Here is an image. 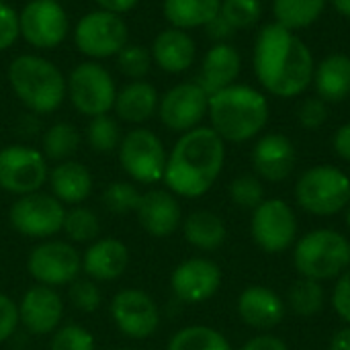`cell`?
<instances>
[{"label": "cell", "mask_w": 350, "mask_h": 350, "mask_svg": "<svg viewBox=\"0 0 350 350\" xmlns=\"http://www.w3.org/2000/svg\"><path fill=\"white\" fill-rule=\"evenodd\" d=\"M70 304L84 314H92L100 308L103 304V293L96 285V281L92 279H76L74 283H70V291H68Z\"/></svg>", "instance_id": "cell-41"}, {"label": "cell", "mask_w": 350, "mask_h": 350, "mask_svg": "<svg viewBox=\"0 0 350 350\" xmlns=\"http://www.w3.org/2000/svg\"><path fill=\"white\" fill-rule=\"evenodd\" d=\"M332 148L342 160L350 162V121L336 129V133L332 137Z\"/></svg>", "instance_id": "cell-47"}, {"label": "cell", "mask_w": 350, "mask_h": 350, "mask_svg": "<svg viewBox=\"0 0 350 350\" xmlns=\"http://www.w3.org/2000/svg\"><path fill=\"white\" fill-rule=\"evenodd\" d=\"M226 164V142L211 127H195L178 137L166 160L164 183L170 193L185 199L205 195Z\"/></svg>", "instance_id": "cell-2"}, {"label": "cell", "mask_w": 350, "mask_h": 350, "mask_svg": "<svg viewBox=\"0 0 350 350\" xmlns=\"http://www.w3.org/2000/svg\"><path fill=\"white\" fill-rule=\"evenodd\" d=\"M135 215L144 232H148L152 238H168L183 224V209L176 195L164 189L142 193Z\"/></svg>", "instance_id": "cell-19"}, {"label": "cell", "mask_w": 350, "mask_h": 350, "mask_svg": "<svg viewBox=\"0 0 350 350\" xmlns=\"http://www.w3.org/2000/svg\"><path fill=\"white\" fill-rule=\"evenodd\" d=\"M328 350H350V324L332 336Z\"/></svg>", "instance_id": "cell-50"}, {"label": "cell", "mask_w": 350, "mask_h": 350, "mask_svg": "<svg viewBox=\"0 0 350 350\" xmlns=\"http://www.w3.org/2000/svg\"><path fill=\"white\" fill-rule=\"evenodd\" d=\"M109 310L117 330L131 340H146L160 328V308L142 289H121L111 299Z\"/></svg>", "instance_id": "cell-13"}, {"label": "cell", "mask_w": 350, "mask_h": 350, "mask_svg": "<svg viewBox=\"0 0 350 350\" xmlns=\"http://www.w3.org/2000/svg\"><path fill=\"white\" fill-rule=\"evenodd\" d=\"M49 350H96V342L86 328L78 324H66L51 334Z\"/></svg>", "instance_id": "cell-39"}, {"label": "cell", "mask_w": 350, "mask_h": 350, "mask_svg": "<svg viewBox=\"0 0 350 350\" xmlns=\"http://www.w3.org/2000/svg\"><path fill=\"white\" fill-rule=\"evenodd\" d=\"M221 285V269L211 258L195 256L183 260L170 275V287L183 304H203L211 299Z\"/></svg>", "instance_id": "cell-17"}, {"label": "cell", "mask_w": 350, "mask_h": 350, "mask_svg": "<svg viewBox=\"0 0 350 350\" xmlns=\"http://www.w3.org/2000/svg\"><path fill=\"white\" fill-rule=\"evenodd\" d=\"M240 350H289V347L273 334H260L250 338Z\"/></svg>", "instance_id": "cell-46"}, {"label": "cell", "mask_w": 350, "mask_h": 350, "mask_svg": "<svg viewBox=\"0 0 350 350\" xmlns=\"http://www.w3.org/2000/svg\"><path fill=\"white\" fill-rule=\"evenodd\" d=\"M25 41L37 49H53L68 35V16L57 0H31L18 12Z\"/></svg>", "instance_id": "cell-15"}, {"label": "cell", "mask_w": 350, "mask_h": 350, "mask_svg": "<svg viewBox=\"0 0 350 350\" xmlns=\"http://www.w3.org/2000/svg\"><path fill=\"white\" fill-rule=\"evenodd\" d=\"M64 318L62 295L47 285H33L18 301L21 326L33 336L53 334Z\"/></svg>", "instance_id": "cell-18"}, {"label": "cell", "mask_w": 350, "mask_h": 350, "mask_svg": "<svg viewBox=\"0 0 350 350\" xmlns=\"http://www.w3.org/2000/svg\"><path fill=\"white\" fill-rule=\"evenodd\" d=\"M295 201L312 215H334L349 207V174L332 164L312 166L295 185Z\"/></svg>", "instance_id": "cell-6"}, {"label": "cell", "mask_w": 350, "mask_h": 350, "mask_svg": "<svg viewBox=\"0 0 350 350\" xmlns=\"http://www.w3.org/2000/svg\"><path fill=\"white\" fill-rule=\"evenodd\" d=\"M338 14H342L345 18H350V0H328Z\"/></svg>", "instance_id": "cell-51"}, {"label": "cell", "mask_w": 350, "mask_h": 350, "mask_svg": "<svg viewBox=\"0 0 350 350\" xmlns=\"http://www.w3.org/2000/svg\"><path fill=\"white\" fill-rule=\"evenodd\" d=\"M207 27V35L209 37H213V39H217L219 43H224V39H228V37H232L234 35V27L221 16V14H217L211 23H207L205 25Z\"/></svg>", "instance_id": "cell-48"}, {"label": "cell", "mask_w": 350, "mask_h": 350, "mask_svg": "<svg viewBox=\"0 0 350 350\" xmlns=\"http://www.w3.org/2000/svg\"><path fill=\"white\" fill-rule=\"evenodd\" d=\"M49 187L51 195L64 205H80L92 193V174L90 170L74 160L59 162L49 172Z\"/></svg>", "instance_id": "cell-25"}, {"label": "cell", "mask_w": 350, "mask_h": 350, "mask_svg": "<svg viewBox=\"0 0 350 350\" xmlns=\"http://www.w3.org/2000/svg\"><path fill=\"white\" fill-rule=\"evenodd\" d=\"M49 178L43 152L29 146H6L0 150V189L23 197L37 193Z\"/></svg>", "instance_id": "cell-11"}, {"label": "cell", "mask_w": 350, "mask_h": 350, "mask_svg": "<svg viewBox=\"0 0 350 350\" xmlns=\"http://www.w3.org/2000/svg\"><path fill=\"white\" fill-rule=\"evenodd\" d=\"M347 228L350 230V205H349V209H347Z\"/></svg>", "instance_id": "cell-52"}, {"label": "cell", "mask_w": 350, "mask_h": 350, "mask_svg": "<svg viewBox=\"0 0 350 350\" xmlns=\"http://www.w3.org/2000/svg\"><path fill=\"white\" fill-rule=\"evenodd\" d=\"M287 306L279 293L262 285L246 287L238 297V314L242 322L256 330H271L285 318Z\"/></svg>", "instance_id": "cell-21"}, {"label": "cell", "mask_w": 350, "mask_h": 350, "mask_svg": "<svg viewBox=\"0 0 350 350\" xmlns=\"http://www.w3.org/2000/svg\"><path fill=\"white\" fill-rule=\"evenodd\" d=\"M18 326H21V320H18L16 301L0 293V345L6 342L16 332Z\"/></svg>", "instance_id": "cell-44"}, {"label": "cell", "mask_w": 350, "mask_h": 350, "mask_svg": "<svg viewBox=\"0 0 350 350\" xmlns=\"http://www.w3.org/2000/svg\"><path fill=\"white\" fill-rule=\"evenodd\" d=\"M328 119V103H324L320 96H310L306 98L299 109H297V121L301 127L314 131L322 127Z\"/></svg>", "instance_id": "cell-42"}, {"label": "cell", "mask_w": 350, "mask_h": 350, "mask_svg": "<svg viewBox=\"0 0 350 350\" xmlns=\"http://www.w3.org/2000/svg\"><path fill=\"white\" fill-rule=\"evenodd\" d=\"M129 267V248L117 238H98L82 254V271L96 283L119 279Z\"/></svg>", "instance_id": "cell-22"}, {"label": "cell", "mask_w": 350, "mask_h": 350, "mask_svg": "<svg viewBox=\"0 0 350 350\" xmlns=\"http://www.w3.org/2000/svg\"><path fill=\"white\" fill-rule=\"evenodd\" d=\"M328 0H273L275 23L295 31L314 25Z\"/></svg>", "instance_id": "cell-30"}, {"label": "cell", "mask_w": 350, "mask_h": 350, "mask_svg": "<svg viewBox=\"0 0 350 350\" xmlns=\"http://www.w3.org/2000/svg\"><path fill=\"white\" fill-rule=\"evenodd\" d=\"M142 193L125 180H115L111 185H107V189L103 191V205L107 207V211L115 213V215H125V213H135L137 205H139Z\"/></svg>", "instance_id": "cell-36"}, {"label": "cell", "mask_w": 350, "mask_h": 350, "mask_svg": "<svg viewBox=\"0 0 350 350\" xmlns=\"http://www.w3.org/2000/svg\"><path fill=\"white\" fill-rule=\"evenodd\" d=\"M158 92L152 84L135 80L127 84L115 98V111L119 119L127 123H144L158 111Z\"/></svg>", "instance_id": "cell-27"}, {"label": "cell", "mask_w": 350, "mask_h": 350, "mask_svg": "<svg viewBox=\"0 0 350 350\" xmlns=\"http://www.w3.org/2000/svg\"><path fill=\"white\" fill-rule=\"evenodd\" d=\"M86 139L90 148L98 154H109L121 144V131L119 125L113 117L109 115H98L92 117L86 129Z\"/></svg>", "instance_id": "cell-35"}, {"label": "cell", "mask_w": 350, "mask_h": 350, "mask_svg": "<svg viewBox=\"0 0 350 350\" xmlns=\"http://www.w3.org/2000/svg\"><path fill=\"white\" fill-rule=\"evenodd\" d=\"M183 234L185 240L199 250H217L228 238V228L217 213L201 209L183 219Z\"/></svg>", "instance_id": "cell-28"}, {"label": "cell", "mask_w": 350, "mask_h": 350, "mask_svg": "<svg viewBox=\"0 0 350 350\" xmlns=\"http://www.w3.org/2000/svg\"><path fill=\"white\" fill-rule=\"evenodd\" d=\"M21 35L18 14L12 6L0 0V51L8 49Z\"/></svg>", "instance_id": "cell-43"}, {"label": "cell", "mask_w": 350, "mask_h": 350, "mask_svg": "<svg viewBox=\"0 0 350 350\" xmlns=\"http://www.w3.org/2000/svg\"><path fill=\"white\" fill-rule=\"evenodd\" d=\"M219 14L238 31L250 29L260 21L262 2L260 0H221Z\"/></svg>", "instance_id": "cell-37"}, {"label": "cell", "mask_w": 350, "mask_h": 350, "mask_svg": "<svg viewBox=\"0 0 350 350\" xmlns=\"http://www.w3.org/2000/svg\"><path fill=\"white\" fill-rule=\"evenodd\" d=\"M254 242L271 254L285 252L297 236V217L283 199H265L250 221Z\"/></svg>", "instance_id": "cell-14"}, {"label": "cell", "mask_w": 350, "mask_h": 350, "mask_svg": "<svg viewBox=\"0 0 350 350\" xmlns=\"http://www.w3.org/2000/svg\"><path fill=\"white\" fill-rule=\"evenodd\" d=\"M324 301H326L324 287L318 281L304 279V277L291 285L289 295H287L289 308L301 318H312L320 314L324 310Z\"/></svg>", "instance_id": "cell-33"}, {"label": "cell", "mask_w": 350, "mask_h": 350, "mask_svg": "<svg viewBox=\"0 0 350 350\" xmlns=\"http://www.w3.org/2000/svg\"><path fill=\"white\" fill-rule=\"evenodd\" d=\"M68 94L76 111L90 119L107 115L117 98L113 76L98 62H82L72 70L68 78Z\"/></svg>", "instance_id": "cell-9"}, {"label": "cell", "mask_w": 350, "mask_h": 350, "mask_svg": "<svg viewBox=\"0 0 350 350\" xmlns=\"http://www.w3.org/2000/svg\"><path fill=\"white\" fill-rule=\"evenodd\" d=\"M168 154L162 139L144 127L131 129L119 144V162L129 178L139 185H156L164 178Z\"/></svg>", "instance_id": "cell-8"}, {"label": "cell", "mask_w": 350, "mask_h": 350, "mask_svg": "<svg viewBox=\"0 0 350 350\" xmlns=\"http://www.w3.org/2000/svg\"><path fill=\"white\" fill-rule=\"evenodd\" d=\"M127 25L117 12L92 10L84 14L74 31L76 47L88 57H111L127 45Z\"/></svg>", "instance_id": "cell-12"}, {"label": "cell", "mask_w": 350, "mask_h": 350, "mask_svg": "<svg viewBox=\"0 0 350 350\" xmlns=\"http://www.w3.org/2000/svg\"><path fill=\"white\" fill-rule=\"evenodd\" d=\"M62 232L66 234V238L70 242H76V244H88L90 242L92 244L94 240H98L100 221L92 209L82 207V205H74L72 209L66 211Z\"/></svg>", "instance_id": "cell-34"}, {"label": "cell", "mask_w": 350, "mask_h": 350, "mask_svg": "<svg viewBox=\"0 0 350 350\" xmlns=\"http://www.w3.org/2000/svg\"><path fill=\"white\" fill-rule=\"evenodd\" d=\"M27 271L37 285L64 287L78 279L82 271V254L66 240H43L27 256Z\"/></svg>", "instance_id": "cell-10"}, {"label": "cell", "mask_w": 350, "mask_h": 350, "mask_svg": "<svg viewBox=\"0 0 350 350\" xmlns=\"http://www.w3.org/2000/svg\"><path fill=\"white\" fill-rule=\"evenodd\" d=\"M139 0H96V4L103 8V10H109V12H117V14H121V12H127V10H131L135 4H137Z\"/></svg>", "instance_id": "cell-49"}, {"label": "cell", "mask_w": 350, "mask_h": 350, "mask_svg": "<svg viewBox=\"0 0 350 350\" xmlns=\"http://www.w3.org/2000/svg\"><path fill=\"white\" fill-rule=\"evenodd\" d=\"M115 350H137V349H129V347H123V349H115Z\"/></svg>", "instance_id": "cell-53"}, {"label": "cell", "mask_w": 350, "mask_h": 350, "mask_svg": "<svg viewBox=\"0 0 350 350\" xmlns=\"http://www.w3.org/2000/svg\"><path fill=\"white\" fill-rule=\"evenodd\" d=\"M43 156L53 162H66L70 160L78 146H80V133L72 123H55L43 133Z\"/></svg>", "instance_id": "cell-32"}, {"label": "cell", "mask_w": 350, "mask_h": 350, "mask_svg": "<svg viewBox=\"0 0 350 350\" xmlns=\"http://www.w3.org/2000/svg\"><path fill=\"white\" fill-rule=\"evenodd\" d=\"M332 308L347 324H350V269L336 279L332 291Z\"/></svg>", "instance_id": "cell-45"}, {"label": "cell", "mask_w": 350, "mask_h": 350, "mask_svg": "<svg viewBox=\"0 0 350 350\" xmlns=\"http://www.w3.org/2000/svg\"><path fill=\"white\" fill-rule=\"evenodd\" d=\"M252 62L262 88L279 98L299 96L314 80L312 49L279 23H267L258 31Z\"/></svg>", "instance_id": "cell-1"}, {"label": "cell", "mask_w": 350, "mask_h": 350, "mask_svg": "<svg viewBox=\"0 0 350 350\" xmlns=\"http://www.w3.org/2000/svg\"><path fill=\"white\" fill-rule=\"evenodd\" d=\"M240 68H242V57L238 49L232 47L230 43H217L205 53L197 84L211 96L232 86L240 74Z\"/></svg>", "instance_id": "cell-23"}, {"label": "cell", "mask_w": 350, "mask_h": 350, "mask_svg": "<svg viewBox=\"0 0 350 350\" xmlns=\"http://www.w3.org/2000/svg\"><path fill=\"white\" fill-rule=\"evenodd\" d=\"M117 62H119V68L125 76L142 80L152 68V53L144 45H129L127 43L117 53Z\"/></svg>", "instance_id": "cell-40"}, {"label": "cell", "mask_w": 350, "mask_h": 350, "mask_svg": "<svg viewBox=\"0 0 350 350\" xmlns=\"http://www.w3.org/2000/svg\"><path fill=\"white\" fill-rule=\"evenodd\" d=\"M297 162L293 142L283 133L262 135L252 150V166L258 178L269 183H281L291 176Z\"/></svg>", "instance_id": "cell-20"}, {"label": "cell", "mask_w": 350, "mask_h": 350, "mask_svg": "<svg viewBox=\"0 0 350 350\" xmlns=\"http://www.w3.org/2000/svg\"><path fill=\"white\" fill-rule=\"evenodd\" d=\"M197 47L193 37L176 27H170L156 35L152 43V59L170 74H180L189 70L195 62Z\"/></svg>", "instance_id": "cell-24"}, {"label": "cell", "mask_w": 350, "mask_h": 350, "mask_svg": "<svg viewBox=\"0 0 350 350\" xmlns=\"http://www.w3.org/2000/svg\"><path fill=\"white\" fill-rule=\"evenodd\" d=\"M8 82L18 100L33 113H53L66 96L64 74L45 57L18 55L8 68Z\"/></svg>", "instance_id": "cell-4"}, {"label": "cell", "mask_w": 350, "mask_h": 350, "mask_svg": "<svg viewBox=\"0 0 350 350\" xmlns=\"http://www.w3.org/2000/svg\"><path fill=\"white\" fill-rule=\"evenodd\" d=\"M166 350H234L228 338L211 326H187L178 330Z\"/></svg>", "instance_id": "cell-31"}, {"label": "cell", "mask_w": 350, "mask_h": 350, "mask_svg": "<svg viewBox=\"0 0 350 350\" xmlns=\"http://www.w3.org/2000/svg\"><path fill=\"white\" fill-rule=\"evenodd\" d=\"M293 265L304 279L330 281L350 269V242L336 230L320 228L308 232L293 252Z\"/></svg>", "instance_id": "cell-5"}, {"label": "cell", "mask_w": 350, "mask_h": 350, "mask_svg": "<svg viewBox=\"0 0 350 350\" xmlns=\"http://www.w3.org/2000/svg\"><path fill=\"white\" fill-rule=\"evenodd\" d=\"M209 109V94L197 82H183L170 88L158 103L160 121L178 133H187L203 121Z\"/></svg>", "instance_id": "cell-16"}, {"label": "cell", "mask_w": 350, "mask_h": 350, "mask_svg": "<svg viewBox=\"0 0 350 350\" xmlns=\"http://www.w3.org/2000/svg\"><path fill=\"white\" fill-rule=\"evenodd\" d=\"M66 217V205L59 203L51 193H29L16 197L8 209V221L12 230L25 238L49 240L62 232Z\"/></svg>", "instance_id": "cell-7"}, {"label": "cell", "mask_w": 350, "mask_h": 350, "mask_svg": "<svg viewBox=\"0 0 350 350\" xmlns=\"http://www.w3.org/2000/svg\"><path fill=\"white\" fill-rule=\"evenodd\" d=\"M230 197L232 201L242 207L254 211L265 201V187L262 180L256 174H242L232 180L230 185Z\"/></svg>", "instance_id": "cell-38"}, {"label": "cell", "mask_w": 350, "mask_h": 350, "mask_svg": "<svg viewBox=\"0 0 350 350\" xmlns=\"http://www.w3.org/2000/svg\"><path fill=\"white\" fill-rule=\"evenodd\" d=\"M207 115L211 129L232 144H242L256 137L269 123L267 96L246 84H232L209 96Z\"/></svg>", "instance_id": "cell-3"}, {"label": "cell", "mask_w": 350, "mask_h": 350, "mask_svg": "<svg viewBox=\"0 0 350 350\" xmlns=\"http://www.w3.org/2000/svg\"><path fill=\"white\" fill-rule=\"evenodd\" d=\"M316 96L324 103H342L350 96V55L330 53L314 70Z\"/></svg>", "instance_id": "cell-26"}, {"label": "cell", "mask_w": 350, "mask_h": 350, "mask_svg": "<svg viewBox=\"0 0 350 350\" xmlns=\"http://www.w3.org/2000/svg\"><path fill=\"white\" fill-rule=\"evenodd\" d=\"M221 8V0H164V16L176 29H195L211 23Z\"/></svg>", "instance_id": "cell-29"}]
</instances>
